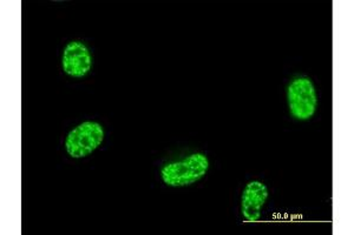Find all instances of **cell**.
Here are the masks:
<instances>
[{
    "instance_id": "3957f363",
    "label": "cell",
    "mask_w": 354,
    "mask_h": 235,
    "mask_svg": "<svg viewBox=\"0 0 354 235\" xmlns=\"http://www.w3.org/2000/svg\"><path fill=\"white\" fill-rule=\"evenodd\" d=\"M104 128L97 121H84L68 133L65 150L73 159H83L101 146L104 140Z\"/></svg>"
},
{
    "instance_id": "6da1fadb",
    "label": "cell",
    "mask_w": 354,
    "mask_h": 235,
    "mask_svg": "<svg viewBox=\"0 0 354 235\" xmlns=\"http://www.w3.org/2000/svg\"><path fill=\"white\" fill-rule=\"evenodd\" d=\"M209 170V160L203 153H194L185 159L165 163L161 168L163 183L169 187H185L196 183Z\"/></svg>"
},
{
    "instance_id": "5b68a950",
    "label": "cell",
    "mask_w": 354,
    "mask_h": 235,
    "mask_svg": "<svg viewBox=\"0 0 354 235\" xmlns=\"http://www.w3.org/2000/svg\"><path fill=\"white\" fill-rule=\"evenodd\" d=\"M268 188L265 183L253 180L245 185L241 196V214L247 221L257 223L261 218L262 208L268 199Z\"/></svg>"
},
{
    "instance_id": "7a4b0ae2",
    "label": "cell",
    "mask_w": 354,
    "mask_h": 235,
    "mask_svg": "<svg viewBox=\"0 0 354 235\" xmlns=\"http://www.w3.org/2000/svg\"><path fill=\"white\" fill-rule=\"evenodd\" d=\"M287 103L290 116L299 121H307L318 108V94L308 76H298L287 88Z\"/></svg>"
},
{
    "instance_id": "277c9868",
    "label": "cell",
    "mask_w": 354,
    "mask_h": 235,
    "mask_svg": "<svg viewBox=\"0 0 354 235\" xmlns=\"http://www.w3.org/2000/svg\"><path fill=\"white\" fill-rule=\"evenodd\" d=\"M62 68L65 74L76 79L88 76L93 68V54L88 46L78 40L68 43L62 54Z\"/></svg>"
}]
</instances>
